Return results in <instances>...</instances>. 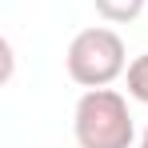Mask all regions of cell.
Returning <instances> with one entry per match:
<instances>
[{
	"instance_id": "1",
	"label": "cell",
	"mask_w": 148,
	"mask_h": 148,
	"mask_svg": "<svg viewBox=\"0 0 148 148\" xmlns=\"http://www.w3.org/2000/svg\"><path fill=\"white\" fill-rule=\"evenodd\" d=\"M72 132L80 148H132L136 128L128 116V100L116 88H88L76 100Z\"/></svg>"
},
{
	"instance_id": "2",
	"label": "cell",
	"mask_w": 148,
	"mask_h": 148,
	"mask_svg": "<svg viewBox=\"0 0 148 148\" xmlns=\"http://www.w3.org/2000/svg\"><path fill=\"white\" fill-rule=\"evenodd\" d=\"M68 76L80 88H108L120 72H128V56H124V40L112 28H84L76 32L68 44Z\"/></svg>"
},
{
	"instance_id": "3",
	"label": "cell",
	"mask_w": 148,
	"mask_h": 148,
	"mask_svg": "<svg viewBox=\"0 0 148 148\" xmlns=\"http://www.w3.org/2000/svg\"><path fill=\"white\" fill-rule=\"evenodd\" d=\"M96 12L108 24H128L144 12V0H96Z\"/></svg>"
},
{
	"instance_id": "4",
	"label": "cell",
	"mask_w": 148,
	"mask_h": 148,
	"mask_svg": "<svg viewBox=\"0 0 148 148\" xmlns=\"http://www.w3.org/2000/svg\"><path fill=\"white\" fill-rule=\"evenodd\" d=\"M128 92H132V100L148 104V52L128 64Z\"/></svg>"
},
{
	"instance_id": "5",
	"label": "cell",
	"mask_w": 148,
	"mask_h": 148,
	"mask_svg": "<svg viewBox=\"0 0 148 148\" xmlns=\"http://www.w3.org/2000/svg\"><path fill=\"white\" fill-rule=\"evenodd\" d=\"M144 140H148V128H144Z\"/></svg>"
},
{
	"instance_id": "6",
	"label": "cell",
	"mask_w": 148,
	"mask_h": 148,
	"mask_svg": "<svg viewBox=\"0 0 148 148\" xmlns=\"http://www.w3.org/2000/svg\"><path fill=\"white\" fill-rule=\"evenodd\" d=\"M140 148H148V140H144V144H140Z\"/></svg>"
}]
</instances>
